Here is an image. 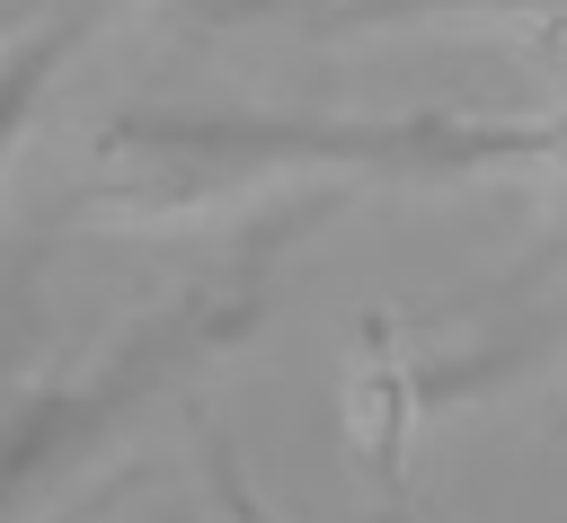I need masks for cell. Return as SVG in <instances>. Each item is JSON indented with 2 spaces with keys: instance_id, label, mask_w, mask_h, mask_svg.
I'll use <instances>...</instances> for the list:
<instances>
[{
  "instance_id": "cell-1",
  "label": "cell",
  "mask_w": 567,
  "mask_h": 523,
  "mask_svg": "<svg viewBox=\"0 0 567 523\" xmlns=\"http://www.w3.org/2000/svg\"><path fill=\"white\" fill-rule=\"evenodd\" d=\"M80 27L89 18H44V35L35 44H18L9 62H0V160H9V142H18V124L35 115V89H44V71L80 44Z\"/></svg>"
},
{
  "instance_id": "cell-2",
  "label": "cell",
  "mask_w": 567,
  "mask_h": 523,
  "mask_svg": "<svg viewBox=\"0 0 567 523\" xmlns=\"http://www.w3.org/2000/svg\"><path fill=\"white\" fill-rule=\"evenodd\" d=\"M390 523H399V514H390Z\"/></svg>"
}]
</instances>
